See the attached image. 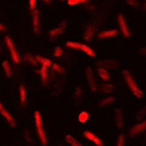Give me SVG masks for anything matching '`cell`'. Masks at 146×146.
<instances>
[{
    "instance_id": "26",
    "label": "cell",
    "mask_w": 146,
    "mask_h": 146,
    "mask_svg": "<svg viewBox=\"0 0 146 146\" xmlns=\"http://www.w3.org/2000/svg\"><path fill=\"white\" fill-rule=\"evenodd\" d=\"M145 115H146V106L143 107L142 109H139V111H138V113H137V116H136V119L137 120H141Z\"/></svg>"
},
{
    "instance_id": "2",
    "label": "cell",
    "mask_w": 146,
    "mask_h": 146,
    "mask_svg": "<svg viewBox=\"0 0 146 146\" xmlns=\"http://www.w3.org/2000/svg\"><path fill=\"white\" fill-rule=\"evenodd\" d=\"M34 121H36V128H37V134L40 137L42 145H46L48 143V138H46V134H45L44 130V125H42V119H41V113L38 111L34 112Z\"/></svg>"
},
{
    "instance_id": "6",
    "label": "cell",
    "mask_w": 146,
    "mask_h": 146,
    "mask_svg": "<svg viewBox=\"0 0 146 146\" xmlns=\"http://www.w3.org/2000/svg\"><path fill=\"white\" fill-rule=\"evenodd\" d=\"M117 20H119V25H120V29H121L122 34H124V37H129L130 36V32H129V27H128V24H126L125 19H124V16L122 15H119L117 16Z\"/></svg>"
},
{
    "instance_id": "34",
    "label": "cell",
    "mask_w": 146,
    "mask_h": 146,
    "mask_svg": "<svg viewBox=\"0 0 146 146\" xmlns=\"http://www.w3.org/2000/svg\"><path fill=\"white\" fill-rule=\"evenodd\" d=\"M24 137L28 139V141H29V142H32V141H33V139H32V137H29V133H28L27 130H25V132H24Z\"/></svg>"
},
{
    "instance_id": "20",
    "label": "cell",
    "mask_w": 146,
    "mask_h": 146,
    "mask_svg": "<svg viewBox=\"0 0 146 146\" xmlns=\"http://www.w3.org/2000/svg\"><path fill=\"white\" fill-rule=\"evenodd\" d=\"M74 98L76 99L78 102H82V100H83V91H82V88H80V87H76V88H75Z\"/></svg>"
},
{
    "instance_id": "19",
    "label": "cell",
    "mask_w": 146,
    "mask_h": 146,
    "mask_svg": "<svg viewBox=\"0 0 146 146\" xmlns=\"http://www.w3.org/2000/svg\"><path fill=\"white\" fill-rule=\"evenodd\" d=\"M40 75H41V78H42V82H44V83H46V82H48V67L41 66Z\"/></svg>"
},
{
    "instance_id": "9",
    "label": "cell",
    "mask_w": 146,
    "mask_h": 146,
    "mask_svg": "<svg viewBox=\"0 0 146 146\" xmlns=\"http://www.w3.org/2000/svg\"><path fill=\"white\" fill-rule=\"evenodd\" d=\"M83 136L86 137V138H88L90 141H92V142L95 143L96 146H103V141L99 137H96L94 133H91V132H88V130H86L84 133H83Z\"/></svg>"
},
{
    "instance_id": "4",
    "label": "cell",
    "mask_w": 146,
    "mask_h": 146,
    "mask_svg": "<svg viewBox=\"0 0 146 146\" xmlns=\"http://www.w3.org/2000/svg\"><path fill=\"white\" fill-rule=\"evenodd\" d=\"M5 44H7V46H8V50H9L11 57H12L13 62H15V63H19V62H20V57H19V54H17V50H16V48H15V45H13V42H12V40L9 38V36H7V37H5Z\"/></svg>"
},
{
    "instance_id": "14",
    "label": "cell",
    "mask_w": 146,
    "mask_h": 146,
    "mask_svg": "<svg viewBox=\"0 0 146 146\" xmlns=\"http://www.w3.org/2000/svg\"><path fill=\"white\" fill-rule=\"evenodd\" d=\"M94 34H95V28H94V25L88 24L86 27V31H84V40L91 41L92 37H94Z\"/></svg>"
},
{
    "instance_id": "10",
    "label": "cell",
    "mask_w": 146,
    "mask_h": 146,
    "mask_svg": "<svg viewBox=\"0 0 146 146\" xmlns=\"http://www.w3.org/2000/svg\"><path fill=\"white\" fill-rule=\"evenodd\" d=\"M66 25H67V23L66 21H63V23H61L59 24V27L55 28V29H51L50 32H49V36L50 37H57V36H59V34H62L63 32H65V28Z\"/></svg>"
},
{
    "instance_id": "28",
    "label": "cell",
    "mask_w": 146,
    "mask_h": 146,
    "mask_svg": "<svg viewBox=\"0 0 146 146\" xmlns=\"http://www.w3.org/2000/svg\"><path fill=\"white\" fill-rule=\"evenodd\" d=\"M88 120V113L87 112H82L80 115H79V121L80 122H86Z\"/></svg>"
},
{
    "instance_id": "30",
    "label": "cell",
    "mask_w": 146,
    "mask_h": 146,
    "mask_svg": "<svg viewBox=\"0 0 146 146\" xmlns=\"http://www.w3.org/2000/svg\"><path fill=\"white\" fill-rule=\"evenodd\" d=\"M124 142H125V136H124V134H120L119 139H117V146H124Z\"/></svg>"
},
{
    "instance_id": "3",
    "label": "cell",
    "mask_w": 146,
    "mask_h": 146,
    "mask_svg": "<svg viewBox=\"0 0 146 146\" xmlns=\"http://www.w3.org/2000/svg\"><path fill=\"white\" fill-rule=\"evenodd\" d=\"M66 46H67V48H71V49H76V50H82L83 53H86L87 55H90V57H95L96 55V53L92 50L90 46L83 45V44H79V42H71V41H68L67 44H66Z\"/></svg>"
},
{
    "instance_id": "18",
    "label": "cell",
    "mask_w": 146,
    "mask_h": 146,
    "mask_svg": "<svg viewBox=\"0 0 146 146\" xmlns=\"http://www.w3.org/2000/svg\"><path fill=\"white\" fill-rule=\"evenodd\" d=\"M66 142H67L68 145H71V146H83L79 141H76L72 136H66Z\"/></svg>"
},
{
    "instance_id": "32",
    "label": "cell",
    "mask_w": 146,
    "mask_h": 146,
    "mask_svg": "<svg viewBox=\"0 0 146 146\" xmlns=\"http://www.w3.org/2000/svg\"><path fill=\"white\" fill-rule=\"evenodd\" d=\"M27 59H28V62H31L32 65H36V63H37V59L33 58L32 55H27Z\"/></svg>"
},
{
    "instance_id": "39",
    "label": "cell",
    "mask_w": 146,
    "mask_h": 146,
    "mask_svg": "<svg viewBox=\"0 0 146 146\" xmlns=\"http://www.w3.org/2000/svg\"><path fill=\"white\" fill-rule=\"evenodd\" d=\"M61 1H63V0H61Z\"/></svg>"
},
{
    "instance_id": "17",
    "label": "cell",
    "mask_w": 146,
    "mask_h": 146,
    "mask_svg": "<svg viewBox=\"0 0 146 146\" xmlns=\"http://www.w3.org/2000/svg\"><path fill=\"white\" fill-rule=\"evenodd\" d=\"M38 23H40V20H38V12L37 11H34V13H33V29H34V33H40Z\"/></svg>"
},
{
    "instance_id": "37",
    "label": "cell",
    "mask_w": 146,
    "mask_h": 146,
    "mask_svg": "<svg viewBox=\"0 0 146 146\" xmlns=\"http://www.w3.org/2000/svg\"><path fill=\"white\" fill-rule=\"evenodd\" d=\"M143 9L146 11V0H145V4H143Z\"/></svg>"
},
{
    "instance_id": "24",
    "label": "cell",
    "mask_w": 146,
    "mask_h": 146,
    "mask_svg": "<svg viewBox=\"0 0 146 146\" xmlns=\"http://www.w3.org/2000/svg\"><path fill=\"white\" fill-rule=\"evenodd\" d=\"M113 102H115V98H107V99H103L102 102L99 103V106L106 107V106H108V104H111V103H113Z\"/></svg>"
},
{
    "instance_id": "13",
    "label": "cell",
    "mask_w": 146,
    "mask_h": 146,
    "mask_svg": "<svg viewBox=\"0 0 146 146\" xmlns=\"http://www.w3.org/2000/svg\"><path fill=\"white\" fill-rule=\"evenodd\" d=\"M119 34V31H116V29H111V31H103L99 33V38L103 40V38H109V37H115Z\"/></svg>"
},
{
    "instance_id": "27",
    "label": "cell",
    "mask_w": 146,
    "mask_h": 146,
    "mask_svg": "<svg viewBox=\"0 0 146 146\" xmlns=\"http://www.w3.org/2000/svg\"><path fill=\"white\" fill-rule=\"evenodd\" d=\"M88 0H67L68 5H76V4H82V3H87Z\"/></svg>"
},
{
    "instance_id": "38",
    "label": "cell",
    "mask_w": 146,
    "mask_h": 146,
    "mask_svg": "<svg viewBox=\"0 0 146 146\" xmlns=\"http://www.w3.org/2000/svg\"><path fill=\"white\" fill-rule=\"evenodd\" d=\"M44 1H45V3H48V4L50 3V0H44Z\"/></svg>"
},
{
    "instance_id": "12",
    "label": "cell",
    "mask_w": 146,
    "mask_h": 146,
    "mask_svg": "<svg viewBox=\"0 0 146 146\" xmlns=\"http://www.w3.org/2000/svg\"><path fill=\"white\" fill-rule=\"evenodd\" d=\"M115 120H116L117 126H119L120 129H122V128H124V117H122V112L120 108H117L115 111Z\"/></svg>"
},
{
    "instance_id": "16",
    "label": "cell",
    "mask_w": 146,
    "mask_h": 146,
    "mask_svg": "<svg viewBox=\"0 0 146 146\" xmlns=\"http://www.w3.org/2000/svg\"><path fill=\"white\" fill-rule=\"evenodd\" d=\"M36 59H37V61L41 63V66H44V67H51V66H53V62H51L50 59H48V58L36 57Z\"/></svg>"
},
{
    "instance_id": "8",
    "label": "cell",
    "mask_w": 146,
    "mask_h": 146,
    "mask_svg": "<svg viewBox=\"0 0 146 146\" xmlns=\"http://www.w3.org/2000/svg\"><path fill=\"white\" fill-rule=\"evenodd\" d=\"M0 113H1V116H3L4 119L7 120L8 122H9L11 125L12 126H15L16 125V121H15V119L13 117H12V115H11V113H8V111L5 108H4L3 107V104H1V102H0Z\"/></svg>"
},
{
    "instance_id": "36",
    "label": "cell",
    "mask_w": 146,
    "mask_h": 146,
    "mask_svg": "<svg viewBox=\"0 0 146 146\" xmlns=\"http://www.w3.org/2000/svg\"><path fill=\"white\" fill-rule=\"evenodd\" d=\"M3 31H5V28H4L3 24H0V32H3Z\"/></svg>"
},
{
    "instance_id": "29",
    "label": "cell",
    "mask_w": 146,
    "mask_h": 146,
    "mask_svg": "<svg viewBox=\"0 0 146 146\" xmlns=\"http://www.w3.org/2000/svg\"><path fill=\"white\" fill-rule=\"evenodd\" d=\"M62 54H63V50H62L61 46H55V49H54V55L55 57H61Z\"/></svg>"
},
{
    "instance_id": "35",
    "label": "cell",
    "mask_w": 146,
    "mask_h": 146,
    "mask_svg": "<svg viewBox=\"0 0 146 146\" xmlns=\"http://www.w3.org/2000/svg\"><path fill=\"white\" fill-rule=\"evenodd\" d=\"M139 53H141L142 55H146V48H142L141 50H139Z\"/></svg>"
},
{
    "instance_id": "21",
    "label": "cell",
    "mask_w": 146,
    "mask_h": 146,
    "mask_svg": "<svg viewBox=\"0 0 146 146\" xmlns=\"http://www.w3.org/2000/svg\"><path fill=\"white\" fill-rule=\"evenodd\" d=\"M102 92L103 94H111V92H113V86L111 84V83H106V84H103Z\"/></svg>"
},
{
    "instance_id": "33",
    "label": "cell",
    "mask_w": 146,
    "mask_h": 146,
    "mask_svg": "<svg viewBox=\"0 0 146 146\" xmlns=\"http://www.w3.org/2000/svg\"><path fill=\"white\" fill-rule=\"evenodd\" d=\"M29 7H31L32 11L36 9V0H29Z\"/></svg>"
},
{
    "instance_id": "5",
    "label": "cell",
    "mask_w": 146,
    "mask_h": 146,
    "mask_svg": "<svg viewBox=\"0 0 146 146\" xmlns=\"http://www.w3.org/2000/svg\"><path fill=\"white\" fill-rule=\"evenodd\" d=\"M86 76H87L88 84H90V87H91V91L92 92H96V91H98V87H96L95 76H94V71H92L91 67H87V68H86Z\"/></svg>"
},
{
    "instance_id": "15",
    "label": "cell",
    "mask_w": 146,
    "mask_h": 146,
    "mask_svg": "<svg viewBox=\"0 0 146 146\" xmlns=\"http://www.w3.org/2000/svg\"><path fill=\"white\" fill-rule=\"evenodd\" d=\"M98 74L103 80H109L111 79V75H109L108 70H106V68H103V67H98Z\"/></svg>"
},
{
    "instance_id": "1",
    "label": "cell",
    "mask_w": 146,
    "mask_h": 146,
    "mask_svg": "<svg viewBox=\"0 0 146 146\" xmlns=\"http://www.w3.org/2000/svg\"><path fill=\"white\" fill-rule=\"evenodd\" d=\"M122 75H124L126 84L129 86V88H130V91H132L133 95L136 96V98H142V96H143L142 91H141V88H139L138 86H137V83L134 82V79L132 78L130 72H129V71H122Z\"/></svg>"
},
{
    "instance_id": "31",
    "label": "cell",
    "mask_w": 146,
    "mask_h": 146,
    "mask_svg": "<svg viewBox=\"0 0 146 146\" xmlns=\"http://www.w3.org/2000/svg\"><path fill=\"white\" fill-rule=\"evenodd\" d=\"M125 1H126V4H129V5H132L134 8L138 7V1L137 0H125Z\"/></svg>"
},
{
    "instance_id": "23",
    "label": "cell",
    "mask_w": 146,
    "mask_h": 146,
    "mask_svg": "<svg viewBox=\"0 0 146 146\" xmlns=\"http://www.w3.org/2000/svg\"><path fill=\"white\" fill-rule=\"evenodd\" d=\"M20 99L23 104L27 102V90H25L24 86H20Z\"/></svg>"
},
{
    "instance_id": "7",
    "label": "cell",
    "mask_w": 146,
    "mask_h": 146,
    "mask_svg": "<svg viewBox=\"0 0 146 146\" xmlns=\"http://www.w3.org/2000/svg\"><path fill=\"white\" fill-rule=\"evenodd\" d=\"M145 130H146V120L145 121H142V122H139V124H136V125L129 130V134L132 137H134L136 134H139V133L145 132Z\"/></svg>"
},
{
    "instance_id": "22",
    "label": "cell",
    "mask_w": 146,
    "mask_h": 146,
    "mask_svg": "<svg viewBox=\"0 0 146 146\" xmlns=\"http://www.w3.org/2000/svg\"><path fill=\"white\" fill-rule=\"evenodd\" d=\"M3 68H4V71H5V74H7V76H11V75H12V67H11L8 61L3 62Z\"/></svg>"
},
{
    "instance_id": "25",
    "label": "cell",
    "mask_w": 146,
    "mask_h": 146,
    "mask_svg": "<svg viewBox=\"0 0 146 146\" xmlns=\"http://www.w3.org/2000/svg\"><path fill=\"white\" fill-rule=\"evenodd\" d=\"M51 67L54 68V71H55V72H58V74H66L65 68L61 67V66H58V65H55V63H53V66H51Z\"/></svg>"
},
{
    "instance_id": "11",
    "label": "cell",
    "mask_w": 146,
    "mask_h": 146,
    "mask_svg": "<svg viewBox=\"0 0 146 146\" xmlns=\"http://www.w3.org/2000/svg\"><path fill=\"white\" fill-rule=\"evenodd\" d=\"M98 67H103V68H106V70H108V68H117L119 65L115 61H99Z\"/></svg>"
}]
</instances>
